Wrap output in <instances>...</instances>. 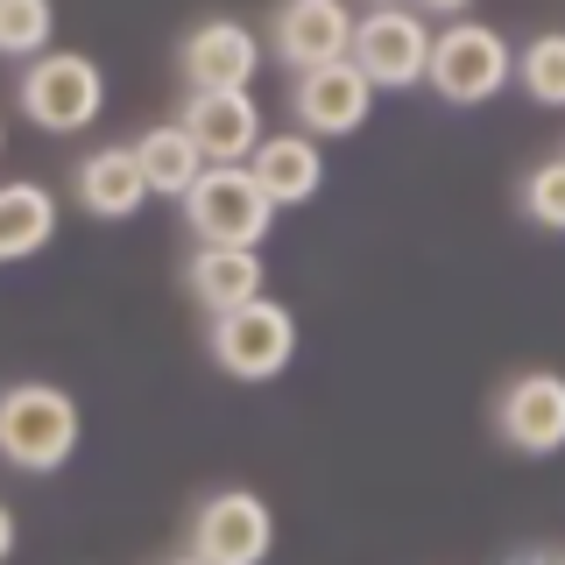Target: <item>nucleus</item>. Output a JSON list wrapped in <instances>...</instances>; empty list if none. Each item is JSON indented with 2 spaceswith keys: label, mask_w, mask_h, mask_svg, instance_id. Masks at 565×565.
Returning <instances> with one entry per match:
<instances>
[{
  "label": "nucleus",
  "mask_w": 565,
  "mask_h": 565,
  "mask_svg": "<svg viewBox=\"0 0 565 565\" xmlns=\"http://www.w3.org/2000/svg\"><path fill=\"white\" fill-rule=\"evenodd\" d=\"M78 396L57 382H14L0 388V459L14 473H57L78 452Z\"/></svg>",
  "instance_id": "1"
},
{
  "label": "nucleus",
  "mask_w": 565,
  "mask_h": 565,
  "mask_svg": "<svg viewBox=\"0 0 565 565\" xmlns=\"http://www.w3.org/2000/svg\"><path fill=\"white\" fill-rule=\"evenodd\" d=\"M177 205H184V226L199 247H262L276 226V199L255 184L247 163H212Z\"/></svg>",
  "instance_id": "2"
},
{
  "label": "nucleus",
  "mask_w": 565,
  "mask_h": 565,
  "mask_svg": "<svg viewBox=\"0 0 565 565\" xmlns=\"http://www.w3.org/2000/svg\"><path fill=\"white\" fill-rule=\"evenodd\" d=\"M14 106H22L43 135H85L99 120V106H106V78H99L93 57H78V50H43V57L22 64Z\"/></svg>",
  "instance_id": "3"
},
{
  "label": "nucleus",
  "mask_w": 565,
  "mask_h": 565,
  "mask_svg": "<svg viewBox=\"0 0 565 565\" xmlns=\"http://www.w3.org/2000/svg\"><path fill=\"white\" fill-rule=\"evenodd\" d=\"M509 71H516V57H509V43H502V29H488V22H446L438 29V43H431V93L446 99V106H488L494 93L509 85Z\"/></svg>",
  "instance_id": "4"
},
{
  "label": "nucleus",
  "mask_w": 565,
  "mask_h": 565,
  "mask_svg": "<svg viewBox=\"0 0 565 565\" xmlns=\"http://www.w3.org/2000/svg\"><path fill=\"white\" fill-rule=\"evenodd\" d=\"M212 361H220V375L234 382H276L282 367L297 361V318L276 305V297H255V305L241 311H220L212 318Z\"/></svg>",
  "instance_id": "5"
},
{
  "label": "nucleus",
  "mask_w": 565,
  "mask_h": 565,
  "mask_svg": "<svg viewBox=\"0 0 565 565\" xmlns=\"http://www.w3.org/2000/svg\"><path fill=\"white\" fill-rule=\"evenodd\" d=\"M431 43L438 35L424 29L417 8H367L353 22V50L347 57L367 71L375 93H411V85L431 78Z\"/></svg>",
  "instance_id": "6"
},
{
  "label": "nucleus",
  "mask_w": 565,
  "mask_h": 565,
  "mask_svg": "<svg viewBox=\"0 0 565 565\" xmlns=\"http://www.w3.org/2000/svg\"><path fill=\"white\" fill-rule=\"evenodd\" d=\"M269 544H276V516L255 488H220L191 516V552L212 565H262Z\"/></svg>",
  "instance_id": "7"
},
{
  "label": "nucleus",
  "mask_w": 565,
  "mask_h": 565,
  "mask_svg": "<svg viewBox=\"0 0 565 565\" xmlns=\"http://www.w3.org/2000/svg\"><path fill=\"white\" fill-rule=\"evenodd\" d=\"M290 114H297V128L318 135V141L361 135L367 114H375V85H367V71L353 57L311 64V71H297V85H290Z\"/></svg>",
  "instance_id": "8"
},
{
  "label": "nucleus",
  "mask_w": 565,
  "mask_h": 565,
  "mask_svg": "<svg viewBox=\"0 0 565 565\" xmlns=\"http://www.w3.org/2000/svg\"><path fill=\"white\" fill-rule=\"evenodd\" d=\"M177 71H184L191 93H247L262 71V35L234 14H212L177 43Z\"/></svg>",
  "instance_id": "9"
},
{
  "label": "nucleus",
  "mask_w": 565,
  "mask_h": 565,
  "mask_svg": "<svg viewBox=\"0 0 565 565\" xmlns=\"http://www.w3.org/2000/svg\"><path fill=\"white\" fill-rule=\"evenodd\" d=\"M494 431H502L509 452L523 459H544V452H565V375L552 367H530L494 396Z\"/></svg>",
  "instance_id": "10"
},
{
  "label": "nucleus",
  "mask_w": 565,
  "mask_h": 565,
  "mask_svg": "<svg viewBox=\"0 0 565 565\" xmlns=\"http://www.w3.org/2000/svg\"><path fill=\"white\" fill-rule=\"evenodd\" d=\"M353 22H361V14H353L347 0H282L276 22H269V43L290 71L340 64L353 50Z\"/></svg>",
  "instance_id": "11"
},
{
  "label": "nucleus",
  "mask_w": 565,
  "mask_h": 565,
  "mask_svg": "<svg viewBox=\"0 0 565 565\" xmlns=\"http://www.w3.org/2000/svg\"><path fill=\"white\" fill-rule=\"evenodd\" d=\"M71 191H78V205L93 212V220H135V212L156 199L135 141H106V149H93L78 170H71Z\"/></svg>",
  "instance_id": "12"
},
{
  "label": "nucleus",
  "mask_w": 565,
  "mask_h": 565,
  "mask_svg": "<svg viewBox=\"0 0 565 565\" xmlns=\"http://www.w3.org/2000/svg\"><path fill=\"white\" fill-rule=\"evenodd\" d=\"M177 120H184L191 141L205 149V163H247V156L262 149V106H255V93H191Z\"/></svg>",
  "instance_id": "13"
},
{
  "label": "nucleus",
  "mask_w": 565,
  "mask_h": 565,
  "mask_svg": "<svg viewBox=\"0 0 565 565\" xmlns=\"http://www.w3.org/2000/svg\"><path fill=\"white\" fill-rule=\"evenodd\" d=\"M247 170H255V184L282 205H311L318 191H326V149H318V135L290 128V135H262V149L247 156Z\"/></svg>",
  "instance_id": "14"
},
{
  "label": "nucleus",
  "mask_w": 565,
  "mask_h": 565,
  "mask_svg": "<svg viewBox=\"0 0 565 565\" xmlns=\"http://www.w3.org/2000/svg\"><path fill=\"white\" fill-rule=\"evenodd\" d=\"M262 282H269V269H262V247H191V262H184V290L199 297L212 318L255 305V297H269Z\"/></svg>",
  "instance_id": "15"
},
{
  "label": "nucleus",
  "mask_w": 565,
  "mask_h": 565,
  "mask_svg": "<svg viewBox=\"0 0 565 565\" xmlns=\"http://www.w3.org/2000/svg\"><path fill=\"white\" fill-rule=\"evenodd\" d=\"M135 156H141V170H149V191H156V199H184V191L212 170L184 120H163V128H149V135L135 141Z\"/></svg>",
  "instance_id": "16"
},
{
  "label": "nucleus",
  "mask_w": 565,
  "mask_h": 565,
  "mask_svg": "<svg viewBox=\"0 0 565 565\" xmlns=\"http://www.w3.org/2000/svg\"><path fill=\"white\" fill-rule=\"evenodd\" d=\"M57 234V199L43 184H0V262L43 255Z\"/></svg>",
  "instance_id": "17"
},
{
  "label": "nucleus",
  "mask_w": 565,
  "mask_h": 565,
  "mask_svg": "<svg viewBox=\"0 0 565 565\" xmlns=\"http://www.w3.org/2000/svg\"><path fill=\"white\" fill-rule=\"evenodd\" d=\"M516 85L537 106H565V29H544V35H530V43L516 50Z\"/></svg>",
  "instance_id": "18"
},
{
  "label": "nucleus",
  "mask_w": 565,
  "mask_h": 565,
  "mask_svg": "<svg viewBox=\"0 0 565 565\" xmlns=\"http://www.w3.org/2000/svg\"><path fill=\"white\" fill-rule=\"evenodd\" d=\"M50 29H57V8L50 0H0V57H43Z\"/></svg>",
  "instance_id": "19"
},
{
  "label": "nucleus",
  "mask_w": 565,
  "mask_h": 565,
  "mask_svg": "<svg viewBox=\"0 0 565 565\" xmlns=\"http://www.w3.org/2000/svg\"><path fill=\"white\" fill-rule=\"evenodd\" d=\"M523 220L544 226V234H565V156H552V163L523 170V191H516Z\"/></svg>",
  "instance_id": "20"
},
{
  "label": "nucleus",
  "mask_w": 565,
  "mask_h": 565,
  "mask_svg": "<svg viewBox=\"0 0 565 565\" xmlns=\"http://www.w3.org/2000/svg\"><path fill=\"white\" fill-rule=\"evenodd\" d=\"M417 8H424V14H446V22H459V14H467L473 0H417Z\"/></svg>",
  "instance_id": "21"
},
{
  "label": "nucleus",
  "mask_w": 565,
  "mask_h": 565,
  "mask_svg": "<svg viewBox=\"0 0 565 565\" xmlns=\"http://www.w3.org/2000/svg\"><path fill=\"white\" fill-rule=\"evenodd\" d=\"M14 537H22V530H14V509H8V502H0V558H8V552H14Z\"/></svg>",
  "instance_id": "22"
},
{
  "label": "nucleus",
  "mask_w": 565,
  "mask_h": 565,
  "mask_svg": "<svg viewBox=\"0 0 565 565\" xmlns=\"http://www.w3.org/2000/svg\"><path fill=\"white\" fill-rule=\"evenodd\" d=\"M170 565H212V558H199V552H184V558H170Z\"/></svg>",
  "instance_id": "23"
},
{
  "label": "nucleus",
  "mask_w": 565,
  "mask_h": 565,
  "mask_svg": "<svg viewBox=\"0 0 565 565\" xmlns=\"http://www.w3.org/2000/svg\"><path fill=\"white\" fill-rule=\"evenodd\" d=\"M367 8H403V0H367Z\"/></svg>",
  "instance_id": "24"
},
{
  "label": "nucleus",
  "mask_w": 565,
  "mask_h": 565,
  "mask_svg": "<svg viewBox=\"0 0 565 565\" xmlns=\"http://www.w3.org/2000/svg\"><path fill=\"white\" fill-rule=\"evenodd\" d=\"M552 565H565V552H558V558H552Z\"/></svg>",
  "instance_id": "25"
}]
</instances>
